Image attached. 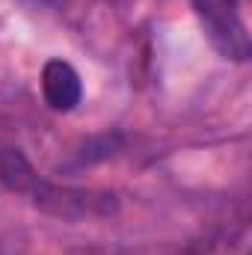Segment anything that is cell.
Listing matches in <instances>:
<instances>
[{
  "instance_id": "cell-1",
  "label": "cell",
  "mask_w": 252,
  "mask_h": 255,
  "mask_svg": "<svg viewBox=\"0 0 252 255\" xmlns=\"http://www.w3.org/2000/svg\"><path fill=\"white\" fill-rule=\"evenodd\" d=\"M0 184L9 193L30 196L36 208L60 220H86V217H107L116 211V196L98 190H80L45 181L33 163L24 157L21 148L0 151Z\"/></svg>"
},
{
  "instance_id": "cell-2",
  "label": "cell",
  "mask_w": 252,
  "mask_h": 255,
  "mask_svg": "<svg viewBox=\"0 0 252 255\" xmlns=\"http://www.w3.org/2000/svg\"><path fill=\"white\" fill-rule=\"evenodd\" d=\"M42 95L45 104L57 113H68L83 98V83L77 68L65 60H48L42 68Z\"/></svg>"
},
{
  "instance_id": "cell-3",
  "label": "cell",
  "mask_w": 252,
  "mask_h": 255,
  "mask_svg": "<svg viewBox=\"0 0 252 255\" xmlns=\"http://www.w3.org/2000/svg\"><path fill=\"white\" fill-rule=\"evenodd\" d=\"M196 9H235L238 0H193Z\"/></svg>"
}]
</instances>
